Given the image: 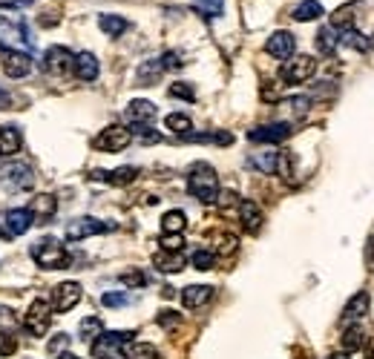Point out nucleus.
I'll list each match as a JSON object with an SVG mask.
<instances>
[{
  "mask_svg": "<svg viewBox=\"0 0 374 359\" xmlns=\"http://www.w3.org/2000/svg\"><path fill=\"white\" fill-rule=\"evenodd\" d=\"M187 190L202 201V204H213L219 198V176L210 164L199 161L190 167V176H187Z\"/></svg>",
  "mask_w": 374,
  "mask_h": 359,
  "instance_id": "obj_1",
  "label": "nucleus"
},
{
  "mask_svg": "<svg viewBox=\"0 0 374 359\" xmlns=\"http://www.w3.org/2000/svg\"><path fill=\"white\" fill-rule=\"evenodd\" d=\"M32 259H35L41 267H46V270H61V267L69 264L66 247H63L58 239H52V236L41 239V242L32 247Z\"/></svg>",
  "mask_w": 374,
  "mask_h": 359,
  "instance_id": "obj_2",
  "label": "nucleus"
},
{
  "mask_svg": "<svg viewBox=\"0 0 374 359\" xmlns=\"http://www.w3.org/2000/svg\"><path fill=\"white\" fill-rule=\"evenodd\" d=\"M35 184V173L29 164L24 161H9L0 167V187L9 190V193H24Z\"/></svg>",
  "mask_w": 374,
  "mask_h": 359,
  "instance_id": "obj_3",
  "label": "nucleus"
},
{
  "mask_svg": "<svg viewBox=\"0 0 374 359\" xmlns=\"http://www.w3.org/2000/svg\"><path fill=\"white\" fill-rule=\"evenodd\" d=\"M314 72H317V60L311 55H291V60H285L279 69V78L285 84H306Z\"/></svg>",
  "mask_w": 374,
  "mask_h": 359,
  "instance_id": "obj_4",
  "label": "nucleus"
},
{
  "mask_svg": "<svg viewBox=\"0 0 374 359\" xmlns=\"http://www.w3.org/2000/svg\"><path fill=\"white\" fill-rule=\"evenodd\" d=\"M32 38H26V29L21 21H9V18H0V46L6 52H26Z\"/></svg>",
  "mask_w": 374,
  "mask_h": 359,
  "instance_id": "obj_5",
  "label": "nucleus"
},
{
  "mask_svg": "<svg viewBox=\"0 0 374 359\" xmlns=\"http://www.w3.org/2000/svg\"><path fill=\"white\" fill-rule=\"evenodd\" d=\"M130 141H133V132L127 127L113 124V127L101 129V135L93 144H95V150H101V153H121L124 147H130Z\"/></svg>",
  "mask_w": 374,
  "mask_h": 359,
  "instance_id": "obj_6",
  "label": "nucleus"
},
{
  "mask_svg": "<svg viewBox=\"0 0 374 359\" xmlns=\"http://www.w3.org/2000/svg\"><path fill=\"white\" fill-rule=\"evenodd\" d=\"M52 325V305L43 302V299H35L24 316V328L32 333V336H43Z\"/></svg>",
  "mask_w": 374,
  "mask_h": 359,
  "instance_id": "obj_7",
  "label": "nucleus"
},
{
  "mask_svg": "<svg viewBox=\"0 0 374 359\" xmlns=\"http://www.w3.org/2000/svg\"><path fill=\"white\" fill-rule=\"evenodd\" d=\"M133 336V331H110V333H101L95 342H93V356L95 359H118V348L127 345Z\"/></svg>",
  "mask_w": 374,
  "mask_h": 359,
  "instance_id": "obj_8",
  "label": "nucleus"
},
{
  "mask_svg": "<svg viewBox=\"0 0 374 359\" xmlns=\"http://www.w3.org/2000/svg\"><path fill=\"white\" fill-rule=\"evenodd\" d=\"M43 69L55 78H63L69 72H75V55L66 46H52L43 55Z\"/></svg>",
  "mask_w": 374,
  "mask_h": 359,
  "instance_id": "obj_9",
  "label": "nucleus"
},
{
  "mask_svg": "<svg viewBox=\"0 0 374 359\" xmlns=\"http://www.w3.org/2000/svg\"><path fill=\"white\" fill-rule=\"evenodd\" d=\"M81 302V284L78 282H61L52 291V311L66 314Z\"/></svg>",
  "mask_w": 374,
  "mask_h": 359,
  "instance_id": "obj_10",
  "label": "nucleus"
},
{
  "mask_svg": "<svg viewBox=\"0 0 374 359\" xmlns=\"http://www.w3.org/2000/svg\"><path fill=\"white\" fill-rule=\"evenodd\" d=\"M107 230H110V225L93 219V215H84V219L69 222L66 239H69V242H81V239H90V236H98V233H107Z\"/></svg>",
  "mask_w": 374,
  "mask_h": 359,
  "instance_id": "obj_11",
  "label": "nucleus"
},
{
  "mask_svg": "<svg viewBox=\"0 0 374 359\" xmlns=\"http://www.w3.org/2000/svg\"><path fill=\"white\" fill-rule=\"evenodd\" d=\"M127 124L130 127H135V129H141V127H150L156 121V104H150V101H130V107H127Z\"/></svg>",
  "mask_w": 374,
  "mask_h": 359,
  "instance_id": "obj_12",
  "label": "nucleus"
},
{
  "mask_svg": "<svg viewBox=\"0 0 374 359\" xmlns=\"http://www.w3.org/2000/svg\"><path fill=\"white\" fill-rule=\"evenodd\" d=\"M288 135H291V124H285V121H274V124H265V127H256L248 132V138L256 144H276V141H285Z\"/></svg>",
  "mask_w": 374,
  "mask_h": 359,
  "instance_id": "obj_13",
  "label": "nucleus"
},
{
  "mask_svg": "<svg viewBox=\"0 0 374 359\" xmlns=\"http://www.w3.org/2000/svg\"><path fill=\"white\" fill-rule=\"evenodd\" d=\"M4 72L9 78H26L32 72V55L29 52H6L4 55Z\"/></svg>",
  "mask_w": 374,
  "mask_h": 359,
  "instance_id": "obj_14",
  "label": "nucleus"
},
{
  "mask_svg": "<svg viewBox=\"0 0 374 359\" xmlns=\"http://www.w3.org/2000/svg\"><path fill=\"white\" fill-rule=\"evenodd\" d=\"M294 49H296V38L291 32H274L268 38V43H265V52L279 58V60H288L294 55Z\"/></svg>",
  "mask_w": 374,
  "mask_h": 359,
  "instance_id": "obj_15",
  "label": "nucleus"
},
{
  "mask_svg": "<svg viewBox=\"0 0 374 359\" xmlns=\"http://www.w3.org/2000/svg\"><path fill=\"white\" fill-rule=\"evenodd\" d=\"M29 213H32V219L38 222V225H43V222H49L52 215H55V210H58V201H55V195H49V193H41V195H35L32 201H29V207H26Z\"/></svg>",
  "mask_w": 374,
  "mask_h": 359,
  "instance_id": "obj_16",
  "label": "nucleus"
},
{
  "mask_svg": "<svg viewBox=\"0 0 374 359\" xmlns=\"http://www.w3.org/2000/svg\"><path fill=\"white\" fill-rule=\"evenodd\" d=\"M360 9H363L360 0H351V4H346V6L334 9V15H331V29H340V32L354 29V18H357V12H360Z\"/></svg>",
  "mask_w": 374,
  "mask_h": 359,
  "instance_id": "obj_17",
  "label": "nucleus"
},
{
  "mask_svg": "<svg viewBox=\"0 0 374 359\" xmlns=\"http://www.w3.org/2000/svg\"><path fill=\"white\" fill-rule=\"evenodd\" d=\"M213 299V287L210 284H190L182 291V302L185 308H204Z\"/></svg>",
  "mask_w": 374,
  "mask_h": 359,
  "instance_id": "obj_18",
  "label": "nucleus"
},
{
  "mask_svg": "<svg viewBox=\"0 0 374 359\" xmlns=\"http://www.w3.org/2000/svg\"><path fill=\"white\" fill-rule=\"evenodd\" d=\"M239 219H242V227L248 230V233H259V227H262V210H259V204L256 201H242L239 204Z\"/></svg>",
  "mask_w": 374,
  "mask_h": 359,
  "instance_id": "obj_19",
  "label": "nucleus"
},
{
  "mask_svg": "<svg viewBox=\"0 0 374 359\" xmlns=\"http://www.w3.org/2000/svg\"><path fill=\"white\" fill-rule=\"evenodd\" d=\"M368 305H371V299H368V294H365V291L354 294V296L348 299V305L343 308V322H346V325H351V322L363 319V316L368 314Z\"/></svg>",
  "mask_w": 374,
  "mask_h": 359,
  "instance_id": "obj_20",
  "label": "nucleus"
},
{
  "mask_svg": "<svg viewBox=\"0 0 374 359\" xmlns=\"http://www.w3.org/2000/svg\"><path fill=\"white\" fill-rule=\"evenodd\" d=\"M98 58L93 52H81L75 55V75H78L81 81H95L98 78Z\"/></svg>",
  "mask_w": 374,
  "mask_h": 359,
  "instance_id": "obj_21",
  "label": "nucleus"
},
{
  "mask_svg": "<svg viewBox=\"0 0 374 359\" xmlns=\"http://www.w3.org/2000/svg\"><path fill=\"white\" fill-rule=\"evenodd\" d=\"M32 225H35V219H32L29 210H9L6 213V230H9V236H24Z\"/></svg>",
  "mask_w": 374,
  "mask_h": 359,
  "instance_id": "obj_22",
  "label": "nucleus"
},
{
  "mask_svg": "<svg viewBox=\"0 0 374 359\" xmlns=\"http://www.w3.org/2000/svg\"><path fill=\"white\" fill-rule=\"evenodd\" d=\"M21 144H24L21 129H15V127H0V156H12V153H18V150H21Z\"/></svg>",
  "mask_w": 374,
  "mask_h": 359,
  "instance_id": "obj_23",
  "label": "nucleus"
},
{
  "mask_svg": "<svg viewBox=\"0 0 374 359\" xmlns=\"http://www.w3.org/2000/svg\"><path fill=\"white\" fill-rule=\"evenodd\" d=\"M153 264H156L162 273H179V270H185V256H182V253L162 250V253L153 256Z\"/></svg>",
  "mask_w": 374,
  "mask_h": 359,
  "instance_id": "obj_24",
  "label": "nucleus"
},
{
  "mask_svg": "<svg viewBox=\"0 0 374 359\" xmlns=\"http://www.w3.org/2000/svg\"><path fill=\"white\" fill-rule=\"evenodd\" d=\"M340 345H343V353H354V350H363L365 345V333H363V325H348L346 333L340 336Z\"/></svg>",
  "mask_w": 374,
  "mask_h": 359,
  "instance_id": "obj_25",
  "label": "nucleus"
},
{
  "mask_svg": "<svg viewBox=\"0 0 374 359\" xmlns=\"http://www.w3.org/2000/svg\"><path fill=\"white\" fill-rule=\"evenodd\" d=\"M323 15V6L317 4V0H303L294 12H291V18L294 21H299V23H308V21H317Z\"/></svg>",
  "mask_w": 374,
  "mask_h": 359,
  "instance_id": "obj_26",
  "label": "nucleus"
},
{
  "mask_svg": "<svg viewBox=\"0 0 374 359\" xmlns=\"http://www.w3.org/2000/svg\"><path fill=\"white\" fill-rule=\"evenodd\" d=\"M124 356L127 359H156L159 350H156V345H150V342H127L124 345Z\"/></svg>",
  "mask_w": 374,
  "mask_h": 359,
  "instance_id": "obj_27",
  "label": "nucleus"
},
{
  "mask_svg": "<svg viewBox=\"0 0 374 359\" xmlns=\"http://www.w3.org/2000/svg\"><path fill=\"white\" fill-rule=\"evenodd\" d=\"M239 247V239L234 233H216L213 236V253L216 256H234Z\"/></svg>",
  "mask_w": 374,
  "mask_h": 359,
  "instance_id": "obj_28",
  "label": "nucleus"
},
{
  "mask_svg": "<svg viewBox=\"0 0 374 359\" xmlns=\"http://www.w3.org/2000/svg\"><path fill=\"white\" fill-rule=\"evenodd\" d=\"M98 26H101V32L104 35H110V38H118V35H124L127 32V21L121 18V15H101L98 18Z\"/></svg>",
  "mask_w": 374,
  "mask_h": 359,
  "instance_id": "obj_29",
  "label": "nucleus"
},
{
  "mask_svg": "<svg viewBox=\"0 0 374 359\" xmlns=\"http://www.w3.org/2000/svg\"><path fill=\"white\" fill-rule=\"evenodd\" d=\"M314 46H317L323 55H331V52L340 46V35H337L331 26H323V29L317 32V38H314Z\"/></svg>",
  "mask_w": 374,
  "mask_h": 359,
  "instance_id": "obj_30",
  "label": "nucleus"
},
{
  "mask_svg": "<svg viewBox=\"0 0 374 359\" xmlns=\"http://www.w3.org/2000/svg\"><path fill=\"white\" fill-rule=\"evenodd\" d=\"M187 227V219H185V213L182 210H170L162 215V230L165 233H182Z\"/></svg>",
  "mask_w": 374,
  "mask_h": 359,
  "instance_id": "obj_31",
  "label": "nucleus"
},
{
  "mask_svg": "<svg viewBox=\"0 0 374 359\" xmlns=\"http://www.w3.org/2000/svg\"><path fill=\"white\" fill-rule=\"evenodd\" d=\"M340 43L348 46V49H354V52H365V49L371 46V41H368L365 35H360L357 29H346V32L340 35Z\"/></svg>",
  "mask_w": 374,
  "mask_h": 359,
  "instance_id": "obj_32",
  "label": "nucleus"
},
{
  "mask_svg": "<svg viewBox=\"0 0 374 359\" xmlns=\"http://www.w3.org/2000/svg\"><path fill=\"white\" fill-rule=\"evenodd\" d=\"M162 63L159 60H147V63H141L138 66V81H141V87H150V84H153L159 75H162Z\"/></svg>",
  "mask_w": 374,
  "mask_h": 359,
  "instance_id": "obj_33",
  "label": "nucleus"
},
{
  "mask_svg": "<svg viewBox=\"0 0 374 359\" xmlns=\"http://www.w3.org/2000/svg\"><path fill=\"white\" fill-rule=\"evenodd\" d=\"M101 333H104V322H101L98 316L81 319V339H84V342H95Z\"/></svg>",
  "mask_w": 374,
  "mask_h": 359,
  "instance_id": "obj_34",
  "label": "nucleus"
},
{
  "mask_svg": "<svg viewBox=\"0 0 374 359\" xmlns=\"http://www.w3.org/2000/svg\"><path fill=\"white\" fill-rule=\"evenodd\" d=\"M165 127H167L170 132H176V135H190V129H193L190 118H187V115H182V112L167 115V118H165Z\"/></svg>",
  "mask_w": 374,
  "mask_h": 359,
  "instance_id": "obj_35",
  "label": "nucleus"
},
{
  "mask_svg": "<svg viewBox=\"0 0 374 359\" xmlns=\"http://www.w3.org/2000/svg\"><path fill=\"white\" fill-rule=\"evenodd\" d=\"M138 176V167H118L113 173H107V181L115 184V187H124V184H133Z\"/></svg>",
  "mask_w": 374,
  "mask_h": 359,
  "instance_id": "obj_36",
  "label": "nucleus"
},
{
  "mask_svg": "<svg viewBox=\"0 0 374 359\" xmlns=\"http://www.w3.org/2000/svg\"><path fill=\"white\" fill-rule=\"evenodd\" d=\"M265 176H271V173H276V161H279V153H274V150H268V153H256L254 159H251Z\"/></svg>",
  "mask_w": 374,
  "mask_h": 359,
  "instance_id": "obj_37",
  "label": "nucleus"
},
{
  "mask_svg": "<svg viewBox=\"0 0 374 359\" xmlns=\"http://www.w3.org/2000/svg\"><path fill=\"white\" fill-rule=\"evenodd\" d=\"M276 173H279V176H282L285 181H291V178H294V153H288V150H279Z\"/></svg>",
  "mask_w": 374,
  "mask_h": 359,
  "instance_id": "obj_38",
  "label": "nucleus"
},
{
  "mask_svg": "<svg viewBox=\"0 0 374 359\" xmlns=\"http://www.w3.org/2000/svg\"><path fill=\"white\" fill-rule=\"evenodd\" d=\"M190 262H193L196 270H213V264H216V253H213V250H196V253L190 256Z\"/></svg>",
  "mask_w": 374,
  "mask_h": 359,
  "instance_id": "obj_39",
  "label": "nucleus"
},
{
  "mask_svg": "<svg viewBox=\"0 0 374 359\" xmlns=\"http://www.w3.org/2000/svg\"><path fill=\"white\" fill-rule=\"evenodd\" d=\"M193 6H196L204 18H216V15H222L224 0H193Z\"/></svg>",
  "mask_w": 374,
  "mask_h": 359,
  "instance_id": "obj_40",
  "label": "nucleus"
},
{
  "mask_svg": "<svg viewBox=\"0 0 374 359\" xmlns=\"http://www.w3.org/2000/svg\"><path fill=\"white\" fill-rule=\"evenodd\" d=\"M162 247L170 250V253H182V247H185L182 233H165V236H162Z\"/></svg>",
  "mask_w": 374,
  "mask_h": 359,
  "instance_id": "obj_41",
  "label": "nucleus"
},
{
  "mask_svg": "<svg viewBox=\"0 0 374 359\" xmlns=\"http://www.w3.org/2000/svg\"><path fill=\"white\" fill-rule=\"evenodd\" d=\"M216 201H219V210H222V213H231L234 207L239 210V204H242V201L237 198V193H231V190H228V193H219Z\"/></svg>",
  "mask_w": 374,
  "mask_h": 359,
  "instance_id": "obj_42",
  "label": "nucleus"
},
{
  "mask_svg": "<svg viewBox=\"0 0 374 359\" xmlns=\"http://www.w3.org/2000/svg\"><path fill=\"white\" fill-rule=\"evenodd\" d=\"M170 95H173V98H182V101H193V98H196V90H193L190 84L179 81V84L170 87Z\"/></svg>",
  "mask_w": 374,
  "mask_h": 359,
  "instance_id": "obj_43",
  "label": "nucleus"
},
{
  "mask_svg": "<svg viewBox=\"0 0 374 359\" xmlns=\"http://www.w3.org/2000/svg\"><path fill=\"white\" fill-rule=\"evenodd\" d=\"M121 282H124L127 287H144V284H147V273H141V270H127V273H121Z\"/></svg>",
  "mask_w": 374,
  "mask_h": 359,
  "instance_id": "obj_44",
  "label": "nucleus"
},
{
  "mask_svg": "<svg viewBox=\"0 0 374 359\" xmlns=\"http://www.w3.org/2000/svg\"><path fill=\"white\" fill-rule=\"evenodd\" d=\"M285 107H291V112H294V115H306V112H308V107H311V98H306V95H299V98H288V101H285Z\"/></svg>",
  "mask_w": 374,
  "mask_h": 359,
  "instance_id": "obj_45",
  "label": "nucleus"
},
{
  "mask_svg": "<svg viewBox=\"0 0 374 359\" xmlns=\"http://www.w3.org/2000/svg\"><path fill=\"white\" fill-rule=\"evenodd\" d=\"M179 322H182V316H179L176 311H162V314H159V325H162L165 331H173V328H179Z\"/></svg>",
  "mask_w": 374,
  "mask_h": 359,
  "instance_id": "obj_46",
  "label": "nucleus"
},
{
  "mask_svg": "<svg viewBox=\"0 0 374 359\" xmlns=\"http://www.w3.org/2000/svg\"><path fill=\"white\" fill-rule=\"evenodd\" d=\"M18 350V339L12 333H0V356H12Z\"/></svg>",
  "mask_w": 374,
  "mask_h": 359,
  "instance_id": "obj_47",
  "label": "nucleus"
},
{
  "mask_svg": "<svg viewBox=\"0 0 374 359\" xmlns=\"http://www.w3.org/2000/svg\"><path fill=\"white\" fill-rule=\"evenodd\" d=\"M15 325H18L15 314H12L9 308H0V333H9V331H12Z\"/></svg>",
  "mask_w": 374,
  "mask_h": 359,
  "instance_id": "obj_48",
  "label": "nucleus"
},
{
  "mask_svg": "<svg viewBox=\"0 0 374 359\" xmlns=\"http://www.w3.org/2000/svg\"><path fill=\"white\" fill-rule=\"evenodd\" d=\"M127 302H130L127 294H104V296H101V305H104V308H121V305H127Z\"/></svg>",
  "mask_w": 374,
  "mask_h": 359,
  "instance_id": "obj_49",
  "label": "nucleus"
},
{
  "mask_svg": "<svg viewBox=\"0 0 374 359\" xmlns=\"http://www.w3.org/2000/svg\"><path fill=\"white\" fill-rule=\"evenodd\" d=\"M162 66H165V69H179V66H182V60H179V55H176V52H165Z\"/></svg>",
  "mask_w": 374,
  "mask_h": 359,
  "instance_id": "obj_50",
  "label": "nucleus"
},
{
  "mask_svg": "<svg viewBox=\"0 0 374 359\" xmlns=\"http://www.w3.org/2000/svg\"><path fill=\"white\" fill-rule=\"evenodd\" d=\"M66 342H69V336H66V333H58V336H55V339L49 342V350L55 353V350H61V348H66Z\"/></svg>",
  "mask_w": 374,
  "mask_h": 359,
  "instance_id": "obj_51",
  "label": "nucleus"
},
{
  "mask_svg": "<svg viewBox=\"0 0 374 359\" xmlns=\"http://www.w3.org/2000/svg\"><path fill=\"white\" fill-rule=\"evenodd\" d=\"M365 264H368V270H374V236L365 245Z\"/></svg>",
  "mask_w": 374,
  "mask_h": 359,
  "instance_id": "obj_52",
  "label": "nucleus"
},
{
  "mask_svg": "<svg viewBox=\"0 0 374 359\" xmlns=\"http://www.w3.org/2000/svg\"><path fill=\"white\" fill-rule=\"evenodd\" d=\"M363 356H365V359H374V336L365 339V345H363Z\"/></svg>",
  "mask_w": 374,
  "mask_h": 359,
  "instance_id": "obj_53",
  "label": "nucleus"
},
{
  "mask_svg": "<svg viewBox=\"0 0 374 359\" xmlns=\"http://www.w3.org/2000/svg\"><path fill=\"white\" fill-rule=\"evenodd\" d=\"M55 359H81V356H75V353H69V350H63V353H58Z\"/></svg>",
  "mask_w": 374,
  "mask_h": 359,
  "instance_id": "obj_54",
  "label": "nucleus"
},
{
  "mask_svg": "<svg viewBox=\"0 0 374 359\" xmlns=\"http://www.w3.org/2000/svg\"><path fill=\"white\" fill-rule=\"evenodd\" d=\"M328 359H348V353H334V356H328Z\"/></svg>",
  "mask_w": 374,
  "mask_h": 359,
  "instance_id": "obj_55",
  "label": "nucleus"
},
{
  "mask_svg": "<svg viewBox=\"0 0 374 359\" xmlns=\"http://www.w3.org/2000/svg\"><path fill=\"white\" fill-rule=\"evenodd\" d=\"M9 236V230H0V239H6Z\"/></svg>",
  "mask_w": 374,
  "mask_h": 359,
  "instance_id": "obj_56",
  "label": "nucleus"
}]
</instances>
